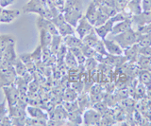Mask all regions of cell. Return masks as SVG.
I'll use <instances>...</instances> for the list:
<instances>
[{"label": "cell", "instance_id": "cell-1", "mask_svg": "<svg viewBox=\"0 0 151 126\" xmlns=\"http://www.w3.org/2000/svg\"><path fill=\"white\" fill-rule=\"evenodd\" d=\"M23 11L26 13H37L39 16L50 20L53 18L47 5V0H29L25 6H23Z\"/></svg>", "mask_w": 151, "mask_h": 126}, {"label": "cell", "instance_id": "cell-2", "mask_svg": "<svg viewBox=\"0 0 151 126\" xmlns=\"http://www.w3.org/2000/svg\"><path fill=\"white\" fill-rule=\"evenodd\" d=\"M111 39L115 40L117 43L122 46L123 49H126L127 48H129V46L138 43L140 33L131 28V29L122 32V33L111 35Z\"/></svg>", "mask_w": 151, "mask_h": 126}, {"label": "cell", "instance_id": "cell-3", "mask_svg": "<svg viewBox=\"0 0 151 126\" xmlns=\"http://www.w3.org/2000/svg\"><path fill=\"white\" fill-rule=\"evenodd\" d=\"M17 77L13 64H7L0 70V87L13 85Z\"/></svg>", "mask_w": 151, "mask_h": 126}, {"label": "cell", "instance_id": "cell-4", "mask_svg": "<svg viewBox=\"0 0 151 126\" xmlns=\"http://www.w3.org/2000/svg\"><path fill=\"white\" fill-rule=\"evenodd\" d=\"M102 115L94 108H88L82 113V124L84 125H101Z\"/></svg>", "mask_w": 151, "mask_h": 126}, {"label": "cell", "instance_id": "cell-5", "mask_svg": "<svg viewBox=\"0 0 151 126\" xmlns=\"http://www.w3.org/2000/svg\"><path fill=\"white\" fill-rule=\"evenodd\" d=\"M4 94H5V100L7 101L9 107L16 105L18 101L20 100V93H19V90L17 86L14 85H6L1 87Z\"/></svg>", "mask_w": 151, "mask_h": 126}, {"label": "cell", "instance_id": "cell-6", "mask_svg": "<svg viewBox=\"0 0 151 126\" xmlns=\"http://www.w3.org/2000/svg\"><path fill=\"white\" fill-rule=\"evenodd\" d=\"M94 27L89 22L85 15H83L79 19L77 27L75 28L76 30V34H77L80 39H83L87 34H89L92 30H93Z\"/></svg>", "mask_w": 151, "mask_h": 126}, {"label": "cell", "instance_id": "cell-7", "mask_svg": "<svg viewBox=\"0 0 151 126\" xmlns=\"http://www.w3.org/2000/svg\"><path fill=\"white\" fill-rule=\"evenodd\" d=\"M151 23V12H142L139 14L131 16L132 29L137 30L140 27L148 25Z\"/></svg>", "mask_w": 151, "mask_h": 126}, {"label": "cell", "instance_id": "cell-8", "mask_svg": "<svg viewBox=\"0 0 151 126\" xmlns=\"http://www.w3.org/2000/svg\"><path fill=\"white\" fill-rule=\"evenodd\" d=\"M36 25H37V28L39 30H41V29L45 30L48 32H50L52 35H59L58 29H57L55 24L50 19H47V18L39 16L36 20Z\"/></svg>", "mask_w": 151, "mask_h": 126}, {"label": "cell", "instance_id": "cell-9", "mask_svg": "<svg viewBox=\"0 0 151 126\" xmlns=\"http://www.w3.org/2000/svg\"><path fill=\"white\" fill-rule=\"evenodd\" d=\"M63 15L65 20L74 28L77 27L79 19L83 16L81 10H78V9H67V10H64Z\"/></svg>", "mask_w": 151, "mask_h": 126}, {"label": "cell", "instance_id": "cell-10", "mask_svg": "<svg viewBox=\"0 0 151 126\" xmlns=\"http://www.w3.org/2000/svg\"><path fill=\"white\" fill-rule=\"evenodd\" d=\"M27 114L28 117L30 118H34V119H45V120H48L49 119V115L47 112H45L41 107H38L35 105H27Z\"/></svg>", "mask_w": 151, "mask_h": 126}, {"label": "cell", "instance_id": "cell-11", "mask_svg": "<svg viewBox=\"0 0 151 126\" xmlns=\"http://www.w3.org/2000/svg\"><path fill=\"white\" fill-rule=\"evenodd\" d=\"M104 45H105V48L108 54L111 55H123L124 54V49H122V46L117 43L115 40L113 39H108L105 38L103 39Z\"/></svg>", "mask_w": 151, "mask_h": 126}, {"label": "cell", "instance_id": "cell-12", "mask_svg": "<svg viewBox=\"0 0 151 126\" xmlns=\"http://www.w3.org/2000/svg\"><path fill=\"white\" fill-rule=\"evenodd\" d=\"M113 25H114V22H113L111 19V17H110L101 26L94 27V31L96 32V34L99 37H100L101 39H105V38H107V37L111 33Z\"/></svg>", "mask_w": 151, "mask_h": 126}, {"label": "cell", "instance_id": "cell-13", "mask_svg": "<svg viewBox=\"0 0 151 126\" xmlns=\"http://www.w3.org/2000/svg\"><path fill=\"white\" fill-rule=\"evenodd\" d=\"M49 119L53 120H59V121H63L67 120L68 118V112L66 111V109L63 107V104L56 106L55 108L51 109L49 111Z\"/></svg>", "mask_w": 151, "mask_h": 126}, {"label": "cell", "instance_id": "cell-14", "mask_svg": "<svg viewBox=\"0 0 151 126\" xmlns=\"http://www.w3.org/2000/svg\"><path fill=\"white\" fill-rule=\"evenodd\" d=\"M99 12H100V9H99L98 4L96 1H93L91 4L89 5L86 13H85V17L89 20V22L94 27L96 25V22L98 18L99 15Z\"/></svg>", "mask_w": 151, "mask_h": 126}, {"label": "cell", "instance_id": "cell-15", "mask_svg": "<svg viewBox=\"0 0 151 126\" xmlns=\"http://www.w3.org/2000/svg\"><path fill=\"white\" fill-rule=\"evenodd\" d=\"M131 28H132L131 17H127V18H126L125 20L119 21V22H117V23H115L114 25H113L112 31H111V35H115V34L122 33V32L129 30V29H131Z\"/></svg>", "mask_w": 151, "mask_h": 126}, {"label": "cell", "instance_id": "cell-16", "mask_svg": "<svg viewBox=\"0 0 151 126\" xmlns=\"http://www.w3.org/2000/svg\"><path fill=\"white\" fill-rule=\"evenodd\" d=\"M17 55L15 52V42L14 43L9 44L6 49L3 51V59L5 62H7L8 64H13L15 63V61L17 59Z\"/></svg>", "mask_w": 151, "mask_h": 126}, {"label": "cell", "instance_id": "cell-17", "mask_svg": "<svg viewBox=\"0 0 151 126\" xmlns=\"http://www.w3.org/2000/svg\"><path fill=\"white\" fill-rule=\"evenodd\" d=\"M19 15H20V11L7 10L6 8H3L0 14V23H11Z\"/></svg>", "mask_w": 151, "mask_h": 126}, {"label": "cell", "instance_id": "cell-18", "mask_svg": "<svg viewBox=\"0 0 151 126\" xmlns=\"http://www.w3.org/2000/svg\"><path fill=\"white\" fill-rule=\"evenodd\" d=\"M63 43L68 49H70V48H77V46L80 48L82 46L83 42L82 39H80L78 36H76V34H70L63 37Z\"/></svg>", "mask_w": 151, "mask_h": 126}, {"label": "cell", "instance_id": "cell-19", "mask_svg": "<svg viewBox=\"0 0 151 126\" xmlns=\"http://www.w3.org/2000/svg\"><path fill=\"white\" fill-rule=\"evenodd\" d=\"M77 101L78 104L79 109L82 112L85 111L86 109H88V108H90V107H91V104H92L91 99H90V95H89V93L86 91L81 92L80 94H78Z\"/></svg>", "mask_w": 151, "mask_h": 126}, {"label": "cell", "instance_id": "cell-20", "mask_svg": "<svg viewBox=\"0 0 151 126\" xmlns=\"http://www.w3.org/2000/svg\"><path fill=\"white\" fill-rule=\"evenodd\" d=\"M19 58H20L25 64L27 66V70L29 71L30 73L34 74L37 71V66L36 64L34 63V61L32 60L30 53H23L21 55H19Z\"/></svg>", "mask_w": 151, "mask_h": 126}, {"label": "cell", "instance_id": "cell-21", "mask_svg": "<svg viewBox=\"0 0 151 126\" xmlns=\"http://www.w3.org/2000/svg\"><path fill=\"white\" fill-rule=\"evenodd\" d=\"M82 113L83 112L78 109L73 112H69L67 120L69 121L70 125H80L82 124Z\"/></svg>", "mask_w": 151, "mask_h": 126}, {"label": "cell", "instance_id": "cell-22", "mask_svg": "<svg viewBox=\"0 0 151 126\" xmlns=\"http://www.w3.org/2000/svg\"><path fill=\"white\" fill-rule=\"evenodd\" d=\"M57 29H58L59 34L61 37L67 36V35H70V34H76L75 28L71 24H69L67 21H64L63 23H61L60 26L57 27Z\"/></svg>", "mask_w": 151, "mask_h": 126}, {"label": "cell", "instance_id": "cell-23", "mask_svg": "<svg viewBox=\"0 0 151 126\" xmlns=\"http://www.w3.org/2000/svg\"><path fill=\"white\" fill-rule=\"evenodd\" d=\"M100 39L101 38L96 34V32L94 31V29H93V30H92L89 34H87L84 37V38L82 39V42L85 45H87L89 46H92V48H94Z\"/></svg>", "mask_w": 151, "mask_h": 126}, {"label": "cell", "instance_id": "cell-24", "mask_svg": "<svg viewBox=\"0 0 151 126\" xmlns=\"http://www.w3.org/2000/svg\"><path fill=\"white\" fill-rule=\"evenodd\" d=\"M40 31V45L42 48L45 46H50L52 39H53V35L50 32H48L45 30H39Z\"/></svg>", "mask_w": 151, "mask_h": 126}, {"label": "cell", "instance_id": "cell-25", "mask_svg": "<svg viewBox=\"0 0 151 126\" xmlns=\"http://www.w3.org/2000/svg\"><path fill=\"white\" fill-rule=\"evenodd\" d=\"M140 46L138 44H135L133 46H129L126 49H124V55L127 57V61L133 60V58L138 57L140 55Z\"/></svg>", "mask_w": 151, "mask_h": 126}, {"label": "cell", "instance_id": "cell-26", "mask_svg": "<svg viewBox=\"0 0 151 126\" xmlns=\"http://www.w3.org/2000/svg\"><path fill=\"white\" fill-rule=\"evenodd\" d=\"M64 64L68 67V69L78 67L79 66L78 63V61H77V59H76L74 54L71 52L69 49H68L67 53H66L65 57H64Z\"/></svg>", "mask_w": 151, "mask_h": 126}, {"label": "cell", "instance_id": "cell-27", "mask_svg": "<svg viewBox=\"0 0 151 126\" xmlns=\"http://www.w3.org/2000/svg\"><path fill=\"white\" fill-rule=\"evenodd\" d=\"M78 97V93L73 89L72 87H67L63 92V101H77Z\"/></svg>", "mask_w": 151, "mask_h": 126}, {"label": "cell", "instance_id": "cell-28", "mask_svg": "<svg viewBox=\"0 0 151 126\" xmlns=\"http://www.w3.org/2000/svg\"><path fill=\"white\" fill-rule=\"evenodd\" d=\"M13 66H14V68H15L16 73H17V76H24L28 71L25 63H24L23 61L19 58V56H18V58L16 59L15 63L13 64Z\"/></svg>", "mask_w": 151, "mask_h": 126}, {"label": "cell", "instance_id": "cell-29", "mask_svg": "<svg viewBox=\"0 0 151 126\" xmlns=\"http://www.w3.org/2000/svg\"><path fill=\"white\" fill-rule=\"evenodd\" d=\"M61 44H63V37H61L60 34L59 35H53V39H52L51 45H50V49L52 51V53L55 54L58 52L59 49L60 48Z\"/></svg>", "mask_w": 151, "mask_h": 126}, {"label": "cell", "instance_id": "cell-30", "mask_svg": "<svg viewBox=\"0 0 151 126\" xmlns=\"http://www.w3.org/2000/svg\"><path fill=\"white\" fill-rule=\"evenodd\" d=\"M69 49H70L71 52L74 54V56L78 61V64H82V66H83L85 61H86V57L84 56L81 49H80L79 46H77V48H70Z\"/></svg>", "mask_w": 151, "mask_h": 126}, {"label": "cell", "instance_id": "cell-31", "mask_svg": "<svg viewBox=\"0 0 151 126\" xmlns=\"http://www.w3.org/2000/svg\"><path fill=\"white\" fill-rule=\"evenodd\" d=\"M30 55H31L32 60L34 61V63L36 64L37 67H39V64H40V66H42V64H44V63H42V46H41L40 44L38 45L36 49L33 51L32 53H30Z\"/></svg>", "mask_w": 151, "mask_h": 126}, {"label": "cell", "instance_id": "cell-32", "mask_svg": "<svg viewBox=\"0 0 151 126\" xmlns=\"http://www.w3.org/2000/svg\"><path fill=\"white\" fill-rule=\"evenodd\" d=\"M140 48H144V46H151V30L147 33L145 34H141L140 33V37L138 40V43Z\"/></svg>", "mask_w": 151, "mask_h": 126}, {"label": "cell", "instance_id": "cell-33", "mask_svg": "<svg viewBox=\"0 0 151 126\" xmlns=\"http://www.w3.org/2000/svg\"><path fill=\"white\" fill-rule=\"evenodd\" d=\"M97 64H98V61L94 57H93V58H87L83 66H84L85 70L87 72H91V71L96 70Z\"/></svg>", "mask_w": 151, "mask_h": 126}, {"label": "cell", "instance_id": "cell-34", "mask_svg": "<svg viewBox=\"0 0 151 126\" xmlns=\"http://www.w3.org/2000/svg\"><path fill=\"white\" fill-rule=\"evenodd\" d=\"M15 42L14 37L11 35H0V49L4 51V49L7 48V46Z\"/></svg>", "mask_w": 151, "mask_h": 126}, {"label": "cell", "instance_id": "cell-35", "mask_svg": "<svg viewBox=\"0 0 151 126\" xmlns=\"http://www.w3.org/2000/svg\"><path fill=\"white\" fill-rule=\"evenodd\" d=\"M80 49H81L82 52L84 54V56L87 58H93V57H96V51L94 50L93 48H92V46H89L85 44H82V46H80Z\"/></svg>", "mask_w": 151, "mask_h": 126}, {"label": "cell", "instance_id": "cell-36", "mask_svg": "<svg viewBox=\"0 0 151 126\" xmlns=\"http://www.w3.org/2000/svg\"><path fill=\"white\" fill-rule=\"evenodd\" d=\"M138 64L141 67L148 68L149 66H151V56H145L140 54L138 58Z\"/></svg>", "mask_w": 151, "mask_h": 126}, {"label": "cell", "instance_id": "cell-37", "mask_svg": "<svg viewBox=\"0 0 151 126\" xmlns=\"http://www.w3.org/2000/svg\"><path fill=\"white\" fill-rule=\"evenodd\" d=\"M67 9H78L81 10V0H65L64 10Z\"/></svg>", "mask_w": 151, "mask_h": 126}, {"label": "cell", "instance_id": "cell-38", "mask_svg": "<svg viewBox=\"0 0 151 126\" xmlns=\"http://www.w3.org/2000/svg\"><path fill=\"white\" fill-rule=\"evenodd\" d=\"M26 124L27 125H47V120L30 118V117L27 116L26 119Z\"/></svg>", "mask_w": 151, "mask_h": 126}, {"label": "cell", "instance_id": "cell-39", "mask_svg": "<svg viewBox=\"0 0 151 126\" xmlns=\"http://www.w3.org/2000/svg\"><path fill=\"white\" fill-rule=\"evenodd\" d=\"M94 50L96 51V53L100 54L102 56H107L108 55V52L106 50V48H105V45H104V42H103V39H100L98 41V43L96 45L94 46Z\"/></svg>", "mask_w": 151, "mask_h": 126}, {"label": "cell", "instance_id": "cell-40", "mask_svg": "<svg viewBox=\"0 0 151 126\" xmlns=\"http://www.w3.org/2000/svg\"><path fill=\"white\" fill-rule=\"evenodd\" d=\"M63 107L66 109V111L68 112H73L75 110H78L79 109L78 107V104L77 101H64L63 104Z\"/></svg>", "mask_w": 151, "mask_h": 126}, {"label": "cell", "instance_id": "cell-41", "mask_svg": "<svg viewBox=\"0 0 151 126\" xmlns=\"http://www.w3.org/2000/svg\"><path fill=\"white\" fill-rule=\"evenodd\" d=\"M140 81L144 83V85H149L151 83V74L148 72V70H145L141 73L140 75Z\"/></svg>", "mask_w": 151, "mask_h": 126}, {"label": "cell", "instance_id": "cell-42", "mask_svg": "<svg viewBox=\"0 0 151 126\" xmlns=\"http://www.w3.org/2000/svg\"><path fill=\"white\" fill-rule=\"evenodd\" d=\"M6 104H7L6 100H4L1 104H0V120H1L5 116L9 115V109H7Z\"/></svg>", "mask_w": 151, "mask_h": 126}, {"label": "cell", "instance_id": "cell-43", "mask_svg": "<svg viewBox=\"0 0 151 126\" xmlns=\"http://www.w3.org/2000/svg\"><path fill=\"white\" fill-rule=\"evenodd\" d=\"M141 7L143 12H151V0H142Z\"/></svg>", "mask_w": 151, "mask_h": 126}, {"label": "cell", "instance_id": "cell-44", "mask_svg": "<svg viewBox=\"0 0 151 126\" xmlns=\"http://www.w3.org/2000/svg\"><path fill=\"white\" fill-rule=\"evenodd\" d=\"M0 125H12V118L9 117V115L5 116L4 118L0 120Z\"/></svg>", "mask_w": 151, "mask_h": 126}, {"label": "cell", "instance_id": "cell-45", "mask_svg": "<svg viewBox=\"0 0 151 126\" xmlns=\"http://www.w3.org/2000/svg\"><path fill=\"white\" fill-rule=\"evenodd\" d=\"M16 0H0V7L2 8H7L8 6L12 5Z\"/></svg>", "mask_w": 151, "mask_h": 126}, {"label": "cell", "instance_id": "cell-46", "mask_svg": "<svg viewBox=\"0 0 151 126\" xmlns=\"http://www.w3.org/2000/svg\"><path fill=\"white\" fill-rule=\"evenodd\" d=\"M7 64H8L7 62H5L2 56H0V70H1V69H2L3 67H6Z\"/></svg>", "mask_w": 151, "mask_h": 126}, {"label": "cell", "instance_id": "cell-47", "mask_svg": "<svg viewBox=\"0 0 151 126\" xmlns=\"http://www.w3.org/2000/svg\"><path fill=\"white\" fill-rule=\"evenodd\" d=\"M134 1H136V2H139V3H141V2H142V0H134Z\"/></svg>", "mask_w": 151, "mask_h": 126}]
</instances>
